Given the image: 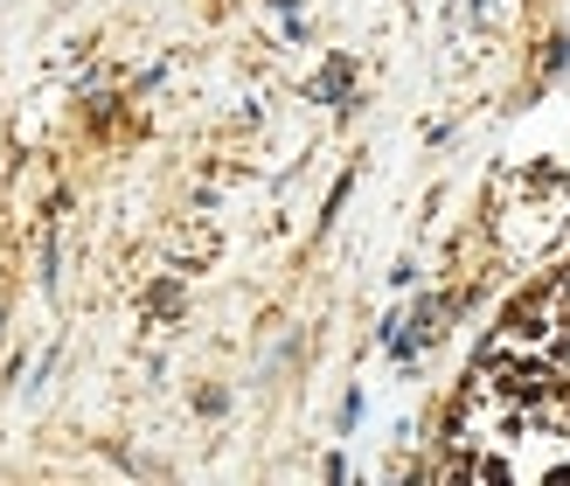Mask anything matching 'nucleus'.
<instances>
[{
	"label": "nucleus",
	"instance_id": "1",
	"mask_svg": "<svg viewBox=\"0 0 570 486\" xmlns=\"http://www.w3.org/2000/svg\"><path fill=\"white\" fill-rule=\"evenodd\" d=\"M460 473L494 479H570V278L480 361L460 410Z\"/></svg>",
	"mask_w": 570,
	"mask_h": 486
}]
</instances>
